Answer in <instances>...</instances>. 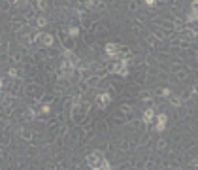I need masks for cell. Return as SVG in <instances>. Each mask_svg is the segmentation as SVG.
<instances>
[{
    "label": "cell",
    "instance_id": "1",
    "mask_svg": "<svg viewBox=\"0 0 198 170\" xmlns=\"http://www.w3.org/2000/svg\"><path fill=\"white\" fill-rule=\"evenodd\" d=\"M87 163L91 165V168L98 170V168H100V163H102V157H100L98 151H93L91 155H87Z\"/></svg>",
    "mask_w": 198,
    "mask_h": 170
},
{
    "label": "cell",
    "instance_id": "2",
    "mask_svg": "<svg viewBox=\"0 0 198 170\" xmlns=\"http://www.w3.org/2000/svg\"><path fill=\"white\" fill-rule=\"evenodd\" d=\"M126 64H128V61H126V59H123L119 64H115V66H113V72H115V74H121V76H126V74H128V72H126Z\"/></svg>",
    "mask_w": 198,
    "mask_h": 170
},
{
    "label": "cell",
    "instance_id": "3",
    "mask_svg": "<svg viewBox=\"0 0 198 170\" xmlns=\"http://www.w3.org/2000/svg\"><path fill=\"white\" fill-rule=\"evenodd\" d=\"M166 121H168L166 113H158V115H157V130H158V132H162V130H164Z\"/></svg>",
    "mask_w": 198,
    "mask_h": 170
},
{
    "label": "cell",
    "instance_id": "4",
    "mask_svg": "<svg viewBox=\"0 0 198 170\" xmlns=\"http://www.w3.org/2000/svg\"><path fill=\"white\" fill-rule=\"evenodd\" d=\"M153 119H155V110H153V108H147V110L144 112V123H147V125H149Z\"/></svg>",
    "mask_w": 198,
    "mask_h": 170
},
{
    "label": "cell",
    "instance_id": "5",
    "mask_svg": "<svg viewBox=\"0 0 198 170\" xmlns=\"http://www.w3.org/2000/svg\"><path fill=\"white\" fill-rule=\"evenodd\" d=\"M117 44H108L106 45V53L109 55V57H117Z\"/></svg>",
    "mask_w": 198,
    "mask_h": 170
},
{
    "label": "cell",
    "instance_id": "6",
    "mask_svg": "<svg viewBox=\"0 0 198 170\" xmlns=\"http://www.w3.org/2000/svg\"><path fill=\"white\" fill-rule=\"evenodd\" d=\"M40 42L44 45H51V44H53V36H51V34H40Z\"/></svg>",
    "mask_w": 198,
    "mask_h": 170
},
{
    "label": "cell",
    "instance_id": "7",
    "mask_svg": "<svg viewBox=\"0 0 198 170\" xmlns=\"http://www.w3.org/2000/svg\"><path fill=\"white\" fill-rule=\"evenodd\" d=\"M98 100H100L102 104H108L109 100H111V96H109L108 93H104V94H100V96H98Z\"/></svg>",
    "mask_w": 198,
    "mask_h": 170
},
{
    "label": "cell",
    "instance_id": "8",
    "mask_svg": "<svg viewBox=\"0 0 198 170\" xmlns=\"http://www.w3.org/2000/svg\"><path fill=\"white\" fill-rule=\"evenodd\" d=\"M187 19H189L191 23H193V21H196V8H193V11H191V13L187 15Z\"/></svg>",
    "mask_w": 198,
    "mask_h": 170
},
{
    "label": "cell",
    "instance_id": "9",
    "mask_svg": "<svg viewBox=\"0 0 198 170\" xmlns=\"http://www.w3.org/2000/svg\"><path fill=\"white\" fill-rule=\"evenodd\" d=\"M100 168H104V170H109L111 166H109V163L106 161V159H102V163H100Z\"/></svg>",
    "mask_w": 198,
    "mask_h": 170
},
{
    "label": "cell",
    "instance_id": "10",
    "mask_svg": "<svg viewBox=\"0 0 198 170\" xmlns=\"http://www.w3.org/2000/svg\"><path fill=\"white\" fill-rule=\"evenodd\" d=\"M68 34H70V36H77V34H79V30H77L76 27H70V28H68Z\"/></svg>",
    "mask_w": 198,
    "mask_h": 170
},
{
    "label": "cell",
    "instance_id": "11",
    "mask_svg": "<svg viewBox=\"0 0 198 170\" xmlns=\"http://www.w3.org/2000/svg\"><path fill=\"white\" fill-rule=\"evenodd\" d=\"M179 102H181V98H177V96H172V104H174V106H177Z\"/></svg>",
    "mask_w": 198,
    "mask_h": 170
},
{
    "label": "cell",
    "instance_id": "12",
    "mask_svg": "<svg viewBox=\"0 0 198 170\" xmlns=\"http://www.w3.org/2000/svg\"><path fill=\"white\" fill-rule=\"evenodd\" d=\"M45 25V17H38V27H44Z\"/></svg>",
    "mask_w": 198,
    "mask_h": 170
},
{
    "label": "cell",
    "instance_id": "13",
    "mask_svg": "<svg viewBox=\"0 0 198 170\" xmlns=\"http://www.w3.org/2000/svg\"><path fill=\"white\" fill-rule=\"evenodd\" d=\"M160 94L162 96H170V89H160Z\"/></svg>",
    "mask_w": 198,
    "mask_h": 170
},
{
    "label": "cell",
    "instance_id": "14",
    "mask_svg": "<svg viewBox=\"0 0 198 170\" xmlns=\"http://www.w3.org/2000/svg\"><path fill=\"white\" fill-rule=\"evenodd\" d=\"M145 4H147V6H155L157 2H155V0H145Z\"/></svg>",
    "mask_w": 198,
    "mask_h": 170
},
{
    "label": "cell",
    "instance_id": "15",
    "mask_svg": "<svg viewBox=\"0 0 198 170\" xmlns=\"http://www.w3.org/2000/svg\"><path fill=\"white\" fill-rule=\"evenodd\" d=\"M87 6H89V8H91V6H96V0H89V2H87Z\"/></svg>",
    "mask_w": 198,
    "mask_h": 170
},
{
    "label": "cell",
    "instance_id": "16",
    "mask_svg": "<svg viewBox=\"0 0 198 170\" xmlns=\"http://www.w3.org/2000/svg\"><path fill=\"white\" fill-rule=\"evenodd\" d=\"M40 8L45 9V8H47V2H44V0H42V2H40Z\"/></svg>",
    "mask_w": 198,
    "mask_h": 170
},
{
    "label": "cell",
    "instance_id": "17",
    "mask_svg": "<svg viewBox=\"0 0 198 170\" xmlns=\"http://www.w3.org/2000/svg\"><path fill=\"white\" fill-rule=\"evenodd\" d=\"M0 87H2V80H0Z\"/></svg>",
    "mask_w": 198,
    "mask_h": 170
}]
</instances>
